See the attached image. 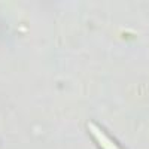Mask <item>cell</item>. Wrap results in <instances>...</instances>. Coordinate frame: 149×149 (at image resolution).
Wrapping results in <instances>:
<instances>
[{
	"instance_id": "6da1fadb",
	"label": "cell",
	"mask_w": 149,
	"mask_h": 149,
	"mask_svg": "<svg viewBox=\"0 0 149 149\" xmlns=\"http://www.w3.org/2000/svg\"><path fill=\"white\" fill-rule=\"evenodd\" d=\"M86 130H88V133L91 134V137L95 140V143L98 145L100 149H122L118 145V142L115 139H112L97 122L88 121L86 122Z\"/></svg>"
}]
</instances>
